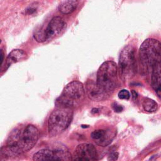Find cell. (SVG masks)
I'll return each instance as SVG.
<instances>
[{
  "mask_svg": "<svg viewBox=\"0 0 161 161\" xmlns=\"http://www.w3.org/2000/svg\"><path fill=\"white\" fill-rule=\"evenodd\" d=\"M85 98V89L83 84L74 80L68 84L64 88L61 96L56 101L57 107L73 109L78 107Z\"/></svg>",
  "mask_w": 161,
  "mask_h": 161,
  "instance_id": "2",
  "label": "cell"
},
{
  "mask_svg": "<svg viewBox=\"0 0 161 161\" xmlns=\"http://www.w3.org/2000/svg\"><path fill=\"white\" fill-rule=\"evenodd\" d=\"M38 128L33 125H28L23 131L15 130L10 137L6 147L1 149L4 155L16 156L33 148L39 138Z\"/></svg>",
  "mask_w": 161,
  "mask_h": 161,
  "instance_id": "1",
  "label": "cell"
},
{
  "mask_svg": "<svg viewBox=\"0 0 161 161\" xmlns=\"http://www.w3.org/2000/svg\"><path fill=\"white\" fill-rule=\"evenodd\" d=\"M144 110L148 113H154L158 110V104L154 100L149 98H144L142 101Z\"/></svg>",
  "mask_w": 161,
  "mask_h": 161,
  "instance_id": "15",
  "label": "cell"
},
{
  "mask_svg": "<svg viewBox=\"0 0 161 161\" xmlns=\"http://www.w3.org/2000/svg\"><path fill=\"white\" fill-rule=\"evenodd\" d=\"M112 107H113V110H114V111H115V112L120 113V112H122V110H123V107L121 105H118L117 103H115L113 104Z\"/></svg>",
  "mask_w": 161,
  "mask_h": 161,
  "instance_id": "18",
  "label": "cell"
},
{
  "mask_svg": "<svg viewBox=\"0 0 161 161\" xmlns=\"http://www.w3.org/2000/svg\"><path fill=\"white\" fill-rule=\"evenodd\" d=\"M151 84L158 97L160 98L161 84H160V64L155 66L151 71Z\"/></svg>",
  "mask_w": 161,
  "mask_h": 161,
  "instance_id": "12",
  "label": "cell"
},
{
  "mask_svg": "<svg viewBox=\"0 0 161 161\" xmlns=\"http://www.w3.org/2000/svg\"><path fill=\"white\" fill-rule=\"evenodd\" d=\"M3 60H4V52L1 49H0V69H1V67L3 62Z\"/></svg>",
  "mask_w": 161,
  "mask_h": 161,
  "instance_id": "20",
  "label": "cell"
},
{
  "mask_svg": "<svg viewBox=\"0 0 161 161\" xmlns=\"http://www.w3.org/2000/svg\"><path fill=\"white\" fill-rule=\"evenodd\" d=\"M118 67L115 62L108 61L103 63L98 70L96 84L101 90L110 96L117 86Z\"/></svg>",
  "mask_w": 161,
  "mask_h": 161,
  "instance_id": "4",
  "label": "cell"
},
{
  "mask_svg": "<svg viewBox=\"0 0 161 161\" xmlns=\"http://www.w3.org/2000/svg\"><path fill=\"white\" fill-rule=\"evenodd\" d=\"M118 96L120 100H128L130 98V94L127 89H122L118 93Z\"/></svg>",
  "mask_w": 161,
  "mask_h": 161,
  "instance_id": "16",
  "label": "cell"
},
{
  "mask_svg": "<svg viewBox=\"0 0 161 161\" xmlns=\"http://www.w3.org/2000/svg\"><path fill=\"white\" fill-rule=\"evenodd\" d=\"M118 153L117 152H113L109 154L108 155V160H116L118 159Z\"/></svg>",
  "mask_w": 161,
  "mask_h": 161,
  "instance_id": "17",
  "label": "cell"
},
{
  "mask_svg": "<svg viewBox=\"0 0 161 161\" xmlns=\"http://www.w3.org/2000/svg\"><path fill=\"white\" fill-rule=\"evenodd\" d=\"M116 136V132L111 129H99L93 131L91 137L96 144L101 147H106L110 145Z\"/></svg>",
  "mask_w": 161,
  "mask_h": 161,
  "instance_id": "10",
  "label": "cell"
},
{
  "mask_svg": "<svg viewBox=\"0 0 161 161\" xmlns=\"http://www.w3.org/2000/svg\"><path fill=\"white\" fill-rule=\"evenodd\" d=\"M73 118V109L57 107L51 114L48 120L49 135L56 137L69 127Z\"/></svg>",
  "mask_w": 161,
  "mask_h": 161,
  "instance_id": "5",
  "label": "cell"
},
{
  "mask_svg": "<svg viewBox=\"0 0 161 161\" xmlns=\"http://www.w3.org/2000/svg\"><path fill=\"white\" fill-rule=\"evenodd\" d=\"M135 55V48L133 46H126L120 53L118 66H117L118 72L123 81H127L132 79L136 73Z\"/></svg>",
  "mask_w": 161,
  "mask_h": 161,
  "instance_id": "6",
  "label": "cell"
},
{
  "mask_svg": "<svg viewBox=\"0 0 161 161\" xmlns=\"http://www.w3.org/2000/svg\"><path fill=\"white\" fill-rule=\"evenodd\" d=\"M1 43V40L0 39V43Z\"/></svg>",
  "mask_w": 161,
  "mask_h": 161,
  "instance_id": "22",
  "label": "cell"
},
{
  "mask_svg": "<svg viewBox=\"0 0 161 161\" xmlns=\"http://www.w3.org/2000/svg\"><path fill=\"white\" fill-rule=\"evenodd\" d=\"M132 97H133V99L134 100H135L137 99L138 98V94L136 91H135L134 90H132Z\"/></svg>",
  "mask_w": 161,
  "mask_h": 161,
  "instance_id": "21",
  "label": "cell"
},
{
  "mask_svg": "<svg viewBox=\"0 0 161 161\" xmlns=\"http://www.w3.org/2000/svg\"><path fill=\"white\" fill-rule=\"evenodd\" d=\"M66 26V22L61 16L53 17L43 32H38L35 34V39L38 42L46 41L61 34Z\"/></svg>",
  "mask_w": 161,
  "mask_h": 161,
  "instance_id": "7",
  "label": "cell"
},
{
  "mask_svg": "<svg viewBox=\"0 0 161 161\" xmlns=\"http://www.w3.org/2000/svg\"><path fill=\"white\" fill-rule=\"evenodd\" d=\"M36 11V8L33 7H29L25 10V13L27 15H32Z\"/></svg>",
  "mask_w": 161,
  "mask_h": 161,
  "instance_id": "19",
  "label": "cell"
},
{
  "mask_svg": "<svg viewBox=\"0 0 161 161\" xmlns=\"http://www.w3.org/2000/svg\"><path fill=\"white\" fill-rule=\"evenodd\" d=\"M161 46L157 40L146 39L139 49V59L143 69L150 73L157 65L160 64Z\"/></svg>",
  "mask_w": 161,
  "mask_h": 161,
  "instance_id": "3",
  "label": "cell"
},
{
  "mask_svg": "<svg viewBox=\"0 0 161 161\" xmlns=\"http://www.w3.org/2000/svg\"><path fill=\"white\" fill-rule=\"evenodd\" d=\"M33 160H71L73 156L66 149H42L33 156Z\"/></svg>",
  "mask_w": 161,
  "mask_h": 161,
  "instance_id": "8",
  "label": "cell"
},
{
  "mask_svg": "<svg viewBox=\"0 0 161 161\" xmlns=\"http://www.w3.org/2000/svg\"><path fill=\"white\" fill-rule=\"evenodd\" d=\"M79 0H66L59 6V11L63 15H69L78 6Z\"/></svg>",
  "mask_w": 161,
  "mask_h": 161,
  "instance_id": "14",
  "label": "cell"
},
{
  "mask_svg": "<svg viewBox=\"0 0 161 161\" xmlns=\"http://www.w3.org/2000/svg\"><path fill=\"white\" fill-rule=\"evenodd\" d=\"M86 92L89 99L93 101H103L110 96L100 89L95 82L91 80L86 83Z\"/></svg>",
  "mask_w": 161,
  "mask_h": 161,
  "instance_id": "11",
  "label": "cell"
},
{
  "mask_svg": "<svg viewBox=\"0 0 161 161\" xmlns=\"http://www.w3.org/2000/svg\"><path fill=\"white\" fill-rule=\"evenodd\" d=\"M73 157L76 160H94L97 159L98 153L93 144L84 143L77 146Z\"/></svg>",
  "mask_w": 161,
  "mask_h": 161,
  "instance_id": "9",
  "label": "cell"
},
{
  "mask_svg": "<svg viewBox=\"0 0 161 161\" xmlns=\"http://www.w3.org/2000/svg\"><path fill=\"white\" fill-rule=\"evenodd\" d=\"M26 57H27L26 53L23 50L15 49V50L12 51L9 53L6 59V69H8L12 64L25 59Z\"/></svg>",
  "mask_w": 161,
  "mask_h": 161,
  "instance_id": "13",
  "label": "cell"
}]
</instances>
